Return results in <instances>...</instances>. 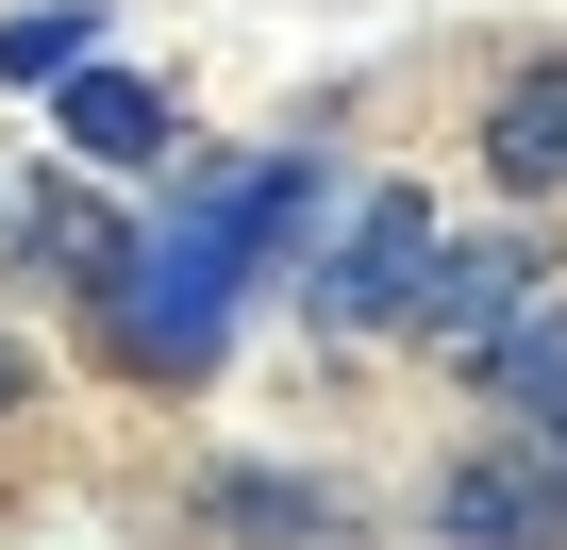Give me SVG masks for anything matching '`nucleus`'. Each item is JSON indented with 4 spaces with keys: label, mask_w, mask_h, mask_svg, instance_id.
Returning a JSON list of instances; mask_svg holds the SVG:
<instances>
[{
    "label": "nucleus",
    "mask_w": 567,
    "mask_h": 550,
    "mask_svg": "<svg viewBox=\"0 0 567 550\" xmlns=\"http://www.w3.org/2000/svg\"><path fill=\"white\" fill-rule=\"evenodd\" d=\"M301 200H318L301 151H250V167L184 184V217L117 250V284H101V351H117L134 384H200L217 334H234V301H250V267L301 234Z\"/></svg>",
    "instance_id": "nucleus-1"
},
{
    "label": "nucleus",
    "mask_w": 567,
    "mask_h": 550,
    "mask_svg": "<svg viewBox=\"0 0 567 550\" xmlns=\"http://www.w3.org/2000/svg\"><path fill=\"white\" fill-rule=\"evenodd\" d=\"M434 550H567V401L501 417V434L434 484Z\"/></svg>",
    "instance_id": "nucleus-2"
},
{
    "label": "nucleus",
    "mask_w": 567,
    "mask_h": 550,
    "mask_svg": "<svg viewBox=\"0 0 567 550\" xmlns=\"http://www.w3.org/2000/svg\"><path fill=\"white\" fill-rule=\"evenodd\" d=\"M434 200L417 184H384V200H351V234H334V267H318V318L334 334H384V318H417L434 301Z\"/></svg>",
    "instance_id": "nucleus-3"
},
{
    "label": "nucleus",
    "mask_w": 567,
    "mask_h": 550,
    "mask_svg": "<svg viewBox=\"0 0 567 550\" xmlns=\"http://www.w3.org/2000/svg\"><path fill=\"white\" fill-rule=\"evenodd\" d=\"M484 167H501V200H567V51L484 101Z\"/></svg>",
    "instance_id": "nucleus-4"
},
{
    "label": "nucleus",
    "mask_w": 567,
    "mask_h": 550,
    "mask_svg": "<svg viewBox=\"0 0 567 550\" xmlns=\"http://www.w3.org/2000/svg\"><path fill=\"white\" fill-rule=\"evenodd\" d=\"M534 318V250L501 234V250H434V301H417V334H451V351H501Z\"/></svg>",
    "instance_id": "nucleus-5"
},
{
    "label": "nucleus",
    "mask_w": 567,
    "mask_h": 550,
    "mask_svg": "<svg viewBox=\"0 0 567 550\" xmlns=\"http://www.w3.org/2000/svg\"><path fill=\"white\" fill-rule=\"evenodd\" d=\"M68 151H84V167H151V151H167V101L117 84V68H68Z\"/></svg>",
    "instance_id": "nucleus-6"
},
{
    "label": "nucleus",
    "mask_w": 567,
    "mask_h": 550,
    "mask_svg": "<svg viewBox=\"0 0 567 550\" xmlns=\"http://www.w3.org/2000/svg\"><path fill=\"white\" fill-rule=\"evenodd\" d=\"M101 51V0H18V18H0V84H68Z\"/></svg>",
    "instance_id": "nucleus-7"
},
{
    "label": "nucleus",
    "mask_w": 567,
    "mask_h": 550,
    "mask_svg": "<svg viewBox=\"0 0 567 550\" xmlns=\"http://www.w3.org/2000/svg\"><path fill=\"white\" fill-rule=\"evenodd\" d=\"M484 384H501V401H517V417H534V401H567V318H550V301H534V318H517V334H501V351H484Z\"/></svg>",
    "instance_id": "nucleus-8"
},
{
    "label": "nucleus",
    "mask_w": 567,
    "mask_h": 550,
    "mask_svg": "<svg viewBox=\"0 0 567 550\" xmlns=\"http://www.w3.org/2000/svg\"><path fill=\"white\" fill-rule=\"evenodd\" d=\"M18 401H34V367H18V334H0V417H18Z\"/></svg>",
    "instance_id": "nucleus-9"
}]
</instances>
